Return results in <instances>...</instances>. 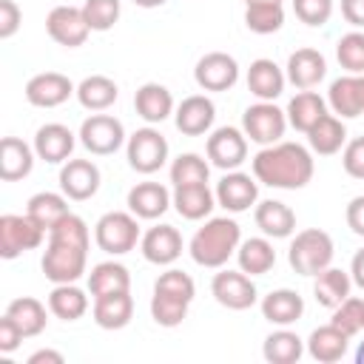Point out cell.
Returning a JSON list of instances; mask_svg holds the SVG:
<instances>
[{
	"instance_id": "38",
	"label": "cell",
	"mask_w": 364,
	"mask_h": 364,
	"mask_svg": "<svg viewBox=\"0 0 364 364\" xmlns=\"http://www.w3.org/2000/svg\"><path fill=\"white\" fill-rule=\"evenodd\" d=\"M48 310H51L57 318H63V321H77V318H82L85 310H88V296H85L74 282H68V284H54V290L48 293Z\"/></svg>"
},
{
	"instance_id": "6",
	"label": "cell",
	"mask_w": 364,
	"mask_h": 364,
	"mask_svg": "<svg viewBox=\"0 0 364 364\" xmlns=\"http://www.w3.org/2000/svg\"><path fill=\"white\" fill-rule=\"evenodd\" d=\"M46 239V228L34 222L28 213H3L0 216V256L17 259L26 250L40 247Z\"/></svg>"
},
{
	"instance_id": "47",
	"label": "cell",
	"mask_w": 364,
	"mask_h": 364,
	"mask_svg": "<svg viewBox=\"0 0 364 364\" xmlns=\"http://www.w3.org/2000/svg\"><path fill=\"white\" fill-rule=\"evenodd\" d=\"M154 290H156V293L176 296V299H185V301H193V296H196V284H193V279H191L185 270H176V267L165 270V273L154 282Z\"/></svg>"
},
{
	"instance_id": "19",
	"label": "cell",
	"mask_w": 364,
	"mask_h": 364,
	"mask_svg": "<svg viewBox=\"0 0 364 364\" xmlns=\"http://www.w3.org/2000/svg\"><path fill=\"white\" fill-rule=\"evenodd\" d=\"M327 105L344 119L364 114V74H344L333 80L327 91Z\"/></svg>"
},
{
	"instance_id": "10",
	"label": "cell",
	"mask_w": 364,
	"mask_h": 364,
	"mask_svg": "<svg viewBox=\"0 0 364 364\" xmlns=\"http://www.w3.org/2000/svg\"><path fill=\"white\" fill-rule=\"evenodd\" d=\"M46 31L54 43L65 46V48H77L88 40L91 26L82 14V6H54L46 17Z\"/></svg>"
},
{
	"instance_id": "41",
	"label": "cell",
	"mask_w": 364,
	"mask_h": 364,
	"mask_svg": "<svg viewBox=\"0 0 364 364\" xmlns=\"http://www.w3.org/2000/svg\"><path fill=\"white\" fill-rule=\"evenodd\" d=\"M245 26L253 34H273L284 26V9L282 3H250L245 9Z\"/></svg>"
},
{
	"instance_id": "3",
	"label": "cell",
	"mask_w": 364,
	"mask_h": 364,
	"mask_svg": "<svg viewBox=\"0 0 364 364\" xmlns=\"http://www.w3.org/2000/svg\"><path fill=\"white\" fill-rule=\"evenodd\" d=\"M242 242V230L236 225V219H228V216H213L208 219L191 239L188 250H191V259L202 267H222L239 247Z\"/></svg>"
},
{
	"instance_id": "35",
	"label": "cell",
	"mask_w": 364,
	"mask_h": 364,
	"mask_svg": "<svg viewBox=\"0 0 364 364\" xmlns=\"http://www.w3.org/2000/svg\"><path fill=\"white\" fill-rule=\"evenodd\" d=\"M307 142H310V148H313L316 154H321V156L338 154L341 145L347 142V128H344V122H341L338 117L324 114V117L307 131Z\"/></svg>"
},
{
	"instance_id": "50",
	"label": "cell",
	"mask_w": 364,
	"mask_h": 364,
	"mask_svg": "<svg viewBox=\"0 0 364 364\" xmlns=\"http://www.w3.org/2000/svg\"><path fill=\"white\" fill-rule=\"evenodd\" d=\"M20 20H23L20 6L14 0H0V40L14 37V31L20 28Z\"/></svg>"
},
{
	"instance_id": "53",
	"label": "cell",
	"mask_w": 364,
	"mask_h": 364,
	"mask_svg": "<svg viewBox=\"0 0 364 364\" xmlns=\"http://www.w3.org/2000/svg\"><path fill=\"white\" fill-rule=\"evenodd\" d=\"M341 14L350 26L364 28V0H341Z\"/></svg>"
},
{
	"instance_id": "16",
	"label": "cell",
	"mask_w": 364,
	"mask_h": 364,
	"mask_svg": "<svg viewBox=\"0 0 364 364\" xmlns=\"http://www.w3.org/2000/svg\"><path fill=\"white\" fill-rule=\"evenodd\" d=\"M60 191L74 199L85 202L100 191V168L91 159H68L60 168Z\"/></svg>"
},
{
	"instance_id": "36",
	"label": "cell",
	"mask_w": 364,
	"mask_h": 364,
	"mask_svg": "<svg viewBox=\"0 0 364 364\" xmlns=\"http://www.w3.org/2000/svg\"><path fill=\"white\" fill-rule=\"evenodd\" d=\"M6 316L14 318V324L23 330L26 338L31 336H40L46 330V321H48V313H46V304L31 299V296H20V299H11L9 307H6Z\"/></svg>"
},
{
	"instance_id": "59",
	"label": "cell",
	"mask_w": 364,
	"mask_h": 364,
	"mask_svg": "<svg viewBox=\"0 0 364 364\" xmlns=\"http://www.w3.org/2000/svg\"><path fill=\"white\" fill-rule=\"evenodd\" d=\"M361 301H364V299H361Z\"/></svg>"
},
{
	"instance_id": "52",
	"label": "cell",
	"mask_w": 364,
	"mask_h": 364,
	"mask_svg": "<svg viewBox=\"0 0 364 364\" xmlns=\"http://www.w3.org/2000/svg\"><path fill=\"white\" fill-rule=\"evenodd\" d=\"M344 216H347V228L355 236H364V196H353Z\"/></svg>"
},
{
	"instance_id": "14",
	"label": "cell",
	"mask_w": 364,
	"mask_h": 364,
	"mask_svg": "<svg viewBox=\"0 0 364 364\" xmlns=\"http://www.w3.org/2000/svg\"><path fill=\"white\" fill-rule=\"evenodd\" d=\"M216 202L230 210V213H242V210H250L259 199V185H256V176L250 173H242V171H228L219 185H216Z\"/></svg>"
},
{
	"instance_id": "42",
	"label": "cell",
	"mask_w": 364,
	"mask_h": 364,
	"mask_svg": "<svg viewBox=\"0 0 364 364\" xmlns=\"http://www.w3.org/2000/svg\"><path fill=\"white\" fill-rule=\"evenodd\" d=\"M210 176V165L199 156V154H179L171 165V182L173 188L182 185H202Z\"/></svg>"
},
{
	"instance_id": "4",
	"label": "cell",
	"mask_w": 364,
	"mask_h": 364,
	"mask_svg": "<svg viewBox=\"0 0 364 364\" xmlns=\"http://www.w3.org/2000/svg\"><path fill=\"white\" fill-rule=\"evenodd\" d=\"M333 239L327 230L318 228H307L301 233H296V239L290 242L287 250V262L299 276H318L324 267H330L333 262Z\"/></svg>"
},
{
	"instance_id": "56",
	"label": "cell",
	"mask_w": 364,
	"mask_h": 364,
	"mask_svg": "<svg viewBox=\"0 0 364 364\" xmlns=\"http://www.w3.org/2000/svg\"><path fill=\"white\" fill-rule=\"evenodd\" d=\"M136 6H142V9H156V6H162V3H168V0H134Z\"/></svg>"
},
{
	"instance_id": "55",
	"label": "cell",
	"mask_w": 364,
	"mask_h": 364,
	"mask_svg": "<svg viewBox=\"0 0 364 364\" xmlns=\"http://www.w3.org/2000/svg\"><path fill=\"white\" fill-rule=\"evenodd\" d=\"M28 364H63V353L57 350H37L28 355Z\"/></svg>"
},
{
	"instance_id": "12",
	"label": "cell",
	"mask_w": 364,
	"mask_h": 364,
	"mask_svg": "<svg viewBox=\"0 0 364 364\" xmlns=\"http://www.w3.org/2000/svg\"><path fill=\"white\" fill-rule=\"evenodd\" d=\"M193 80L202 91H228L239 80V63L228 51H208L193 68Z\"/></svg>"
},
{
	"instance_id": "48",
	"label": "cell",
	"mask_w": 364,
	"mask_h": 364,
	"mask_svg": "<svg viewBox=\"0 0 364 364\" xmlns=\"http://www.w3.org/2000/svg\"><path fill=\"white\" fill-rule=\"evenodd\" d=\"M293 11L307 26H324L333 14V0H293Z\"/></svg>"
},
{
	"instance_id": "1",
	"label": "cell",
	"mask_w": 364,
	"mask_h": 364,
	"mask_svg": "<svg viewBox=\"0 0 364 364\" xmlns=\"http://www.w3.org/2000/svg\"><path fill=\"white\" fill-rule=\"evenodd\" d=\"M88 225L77 216L68 213L63 216L51 230H48V245L43 253V273L54 284H68L77 282L85 273L88 262Z\"/></svg>"
},
{
	"instance_id": "51",
	"label": "cell",
	"mask_w": 364,
	"mask_h": 364,
	"mask_svg": "<svg viewBox=\"0 0 364 364\" xmlns=\"http://www.w3.org/2000/svg\"><path fill=\"white\" fill-rule=\"evenodd\" d=\"M23 338H26V336H23V330L14 324V318L3 313V318H0V353H14Z\"/></svg>"
},
{
	"instance_id": "27",
	"label": "cell",
	"mask_w": 364,
	"mask_h": 364,
	"mask_svg": "<svg viewBox=\"0 0 364 364\" xmlns=\"http://www.w3.org/2000/svg\"><path fill=\"white\" fill-rule=\"evenodd\" d=\"M31 168H34V148L17 136H3V142H0V179L17 182V179L28 176Z\"/></svg>"
},
{
	"instance_id": "18",
	"label": "cell",
	"mask_w": 364,
	"mask_h": 364,
	"mask_svg": "<svg viewBox=\"0 0 364 364\" xmlns=\"http://www.w3.org/2000/svg\"><path fill=\"white\" fill-rule=\"evenodd\" d=\"M74 134L68 125H60V122H46L37 128L34 134V154L43 159V162H51V165H60V162H68L71 159V151H74Z\"/></svg>"
},
{
	"instance_id": "11",
	"label": "cell",
	"mask_w": 364,
	"mask_h": 364,
	"mask_svg": "<svg viewBox=\"0 0 364 364\" xmlns=\"http://www.w3.org/2000/svg\"><path fill=\"white\" fill-rule=\"evenodd\" d=\"M213 299L228 310H247L256 304V284L245 270H219L210 282Z\"/></svg>"
},
{
	"instance_id": "22",
	"label": "cell",
	"mask_w": 364,
	"mask_h": 364,
	"mask_svg": "<svg viewBox=\"0 0 364 364\" xmlns=\"http://www.w3.org/2000/svg\"><path fill=\"white\" fill-rule=\"evenodd\" d=\"M173 196L168 193L165 185L159 182H139L128 191V210L136 219H159L173 202Z\"/></svg>"
},
{
	"instance_id": "39",
	"label": "cell",
	"mask_w": 364,
	"mask_h": 364,
	"mask_svg": "<svg viewBox=\"0 0 364 364\" xmlns=\"http://www.w3.org/2000/svg\"><path fill=\"white\" fill-rule=\"evenodd\" d=\"M304 353V341L293 333V330H276L264 338L262 344V355L267 364H296Z\"/></svg>"
},
{
	"instance_id": "26",
	"label": "cell",
	"mask_w": 364,
	"mask_h": 364,
	"mask_svg": "<svg viewBox=\"0 0 364 364\" xmlns=\"http://www.w3.org/2000/svg\"><path fill=\"white\" fill-rule=\"evenodd\" d=\"M304 313V299L296 293V290H287V287H279V290H270L264 299H262V316L270 321V324H279V327H290L301 318Z\"/></svg>"
},
{
	"instance_id": "31",
	"label": "cell",
	"mask_w": 364,
	"mask_h": 364,
	"mask_svg": "<svg viewBox=\"0 0 364 364\" xmlns=\"http://www.w3.org/2000/svg\"><path fill=\"white\" fill-rule=\"evenodd\" d=\"M353 290V279L347 270L341 267H324L318 276H316V284H313V296L321 307L327 310H336Z\"/></svg>"
},
{
	"instance_id": "32",
	"label": "cell",
	"mask_w": 364,
	"mask_h": 364,
	"mask_svg": "<svg viewBox=\"0 0 364 364\" xmlns=\"http://www.w3.org/2000/svg\"><path fill=\"white\" fill-rule=\"evenodd\" d=\"M236 262H239V270H245L247 276H264L276 264V250L267 242V236H253L239 242Z\"/></svg>"
},
{
	"instance_id": "9",
	"label": "cell",
	"mask_w": 364,
	"mask_h": 364,
	"mask_svg": "<svg viewBox=\"0 0 364 364\" xmlns=\"http://www.w3.org/2000/svg\"><path fill=\"white\" fill-rule=\"evenodd\" d=\"M168 159V139L156 128H139L128 136V165L139 173H154Z\"/></svg>"
},
{
	"instance_id": "44",
	"label": "cell",
	"mask_w": 364,
	"mask_h": 364,
	"mask_svg": "<svg viewBox=\"0 0 364 364\" xmlns=\"http://www.w3.org/2000/svg\"><path fill=\"white\" fill-rule=\"evenodd\" d=\"M338 65L347 74H364V31H347L336 43Z\"/></svg>"
},
{
	"instance_id": "29",
	"label": "cell",
	"mask_w": 364,
	"mask_h": 364,
	"mask_svg": "<svg viewBox=\"0 0 364 364\" xmlns=\"http://www.w3.org/2000/svg\"><path fill=\"white\" fill-rule=\"evenodd\" d=\"M134 108H136V114L145 119V122H162V119H168L171 114H173V97H171V91L165 88V85H159V82H145V85H139L136 88V94H134Z\"/></svg>"
},
{
	"instance_id": "23",
	"label": "cell",
	"mask_w": 364,
	"mask_h": 364,
	"mask_svg": "<svg viewBox=\"0 0 364 364\" xmlns=\"http://www.w3.org/2000/svg\"><path fill=\"white\" fill-rule=\"evenodd\" d=\"M284 82H287V74L267 57L253 60L247 68V88L253 97H259L264 102H273L284 91Z\"/></svg>"
},
{
	"instance_id": "17",
	"label": "cell",
	"mask_w": 364,
	"mask_h": 364,
	"mask_svg": "<svg viewBox=\"0 0 364 364\" xmlns=\"http://www.w3.org/2000/svg\"><path fill=\"white\" fill-rule=\"evenodd\" d=\"M139 250L151 264H173L182 256V236L173 225H154L139 239Z\"/></svg>"
},
{
	"instance_id": "7",
	"label": "cell",
	"mask_w": 364,
	"mask_h": 364,
	"mask_svg": "<svg viewBox=\"0 0 364 364\" xmlns=\"http://www.w3.org/2000/svg\"><path fill=\"white\" fill-rule=\"evenodd\" d=\"M284 128H287V114L282 108H276L273 102L259 100L256 105L245 108V114H242V131H245V136H250V142L276 145V142H282Z\"/></svg>"
},
{
	"instance_id": "5",
	"label": "cell",
	"mask_w": 364,
	"mask_h": 364,
	"mask_svg": "<svg viewBox=\"0 0 364 364\" xmlns=\"http://www.w3.org/2000/svg\"><path fill=\"white\" fill-rule=\"evenodd\" d=\"M94 239H97V247L105 250V253H111V256H122V253L134 250L136 242H139L136 216L134 213H125V210L102 213L100 222L94 225Z\"/></svg>"
},
{
	"instance_id": "15",
	"label": "cell",
	"mask_w": 364,
	"mask_h": 364,
	"mask_svg": "<svg viewBox=\"0 0 364 364\" xmlns=\"http://www.w3.org/2000/svg\"><path fill=\"white\" fill-rule=\"evenodd\" d=\"M71 94H77L74 82L60 74V71H43V74H34L28 82H26V100L34 105V108H57L63 105Z\"/></svg>"
},
{
	"instance_id": "8",
	"label": "cell",
	"mask_w": 364,
	"mask_h": 364,
	"mask_svg": "<svg viewBox=\"0 0 364 364\" xmlns=\"http://www.w3.org/2000/svg\"><path fill=\"white\" fill-rule=\"evenodd\" d=\"M80 142L85 145V151H91L97 156H108V154H117L122 148L125 128L111 114H91L80 125Z\"/></svg>"
},
{
	"instance_id": "49",
	"label": "cell",
	"mask_w": 364,
	"mask_h": 364,
	"mask_svg": "<svg viewBox=\"0 0 364 364\" xmlns=\"http://www.w3.org/2000/svg\"><path fill=\"white\" fill-rule=\"evenodd\" d=\"M341 165H344L347 176L364 179V136H355V139H350V142L344 145Z\"/></svg>"
},
{
	"instance_id": "57",
	"label": "cell",
	"mask_w": 364,
	"mask_h": 364,
	"mask_svg": "<svg viewBox=\"0 0 364 364\" xmlns=\"http://www.w3.org/2000/svg\"><path fill=\"white\" fill-rule=\"evenodd\" d=\"M355 364H364V341H361L358 350H355Z\"/></svg>"
},
{
	"instance_id": "34",
	"label": "cell",
	"mask_w": 364,
	"mask_h": 364,
	"mask_svg": "<svg viewBox=\"0 0 364 364\" xmlns=\"http://www.w3.org/2000/svg\"><path fill=\"white\" fill-rule=\"evenodd\" d=\"M117 97H119V88L105 74H91L77 85V100L88 111H105L117 102Z\"/></svg>"
},
{
	"instance_id": "24",
	"label": "cell",
	"mask_w": 364,
	"mask_h": 364,
	"mask_svg": "<svg viewBox=\"0 0 364 364\" xmlns=\"http://www.w3.org/2000/svg\"><path fill=\"white\" fill-rule=\"evenodd\" d=\"M134 316V299L131 290H119V293H105L94 299V321L102 330H122L128 327Z\"/></svg>"
},
{
	"instance_id": "33",
	"label": "cell",
	"mask_w": 364,
	"mask_h": 364,
	"mask_svg": "<svg viewBox=\"0 0 364 364\" xmlns=\"http://www.w3.org/2000/svg\"><path fill=\"white\" fill-rule=\"evenodd\" d=\"M287 122L296 128V131H310L324 114H327V100L318 97L316 91H299L290 102H287Z\"/></svg>"
},
{
	"instance_id": "2",
	"label": "cell",
	"mask_w": 364,
	"mask_h": 364,
	"mask_svg": "<svg viewBox=\"0 0 364 364\" xmlns=\"http://www.w3.org/2000/svg\"><path fill=\"white\" fill-rule=\"evenodd\" d=\"M253 176L262 185L296 191L313 179V156L299 142H276L264 145L253 156Z\"/></svg>"
},
{
	"instance_id": "13",
	"label": "cell",
	"mask_w": 364,
	"mask_h": 364,
	"mask_svg": "<svg viewBox=\"0 0 364 364\" xmlns=\"http://www.w3.org/2000/svg\"><path fill=\"white\" fill-rule=\"evenodd\" d=\"M205 148H208L210 165H216L222 171H236L247 159V136H245V131H239L233 125L216 128L208 136V145Z\"/></svg>"
},
{
	"instance_id": "43",
	"label": "cell",
	"mask_w": 364,
	"mask_h": 364,
	"mask_svg": "<svg viewBox=\"0 0 364 364\" xmlns=\"http://www.w3.org/2000/svg\"><path fill=\"white\" fill-rule=\"evenodd\" d=\"M188 307L191 301L185 299H176V296H168V293H156L151 296V316L159 327H179L188 316Z\"/></svg>"
},
{
	"instance_id": "46",
	"label": "cell",
	"mask_w": 364,
	"mask_h": 364,
	"mask_svg": "<svg viewBox=\"0 0 364 364\" xmlns=\"http://www.w3.org/2000/svg\"><path fill=\"white\" fill-rule=\"evenodd\" d=\"M119 0H85L82 3V14L91 26V31H108L117 20H119Z\"/></svg>"
},
{
	"instance_id": "25",
	"label": "cell",
	"mask_w": 364,
	"mask_h": 364,
	"mask_svg": "<svg viewBox=\"0 0 364 364\" xmlns=\"http://www.w3.org/2000/svg\"><path fill=\"white\" fill-rule=\"evenodd\" d=\"M253 219H256V228L270 239H287L296 230V213L279 199L259 202L253 210Z\"/></svg>"
},
{
	"instance_id": "28",
	"label": "cell",
	"mask_w": 364,
	"mask_h": 364,
	"mask_svg": "<svg viewBox=\"0 0 364 364\" xmlns=\"http://www.w3.org/2000/svg\"><path fill=\"white\" fill-rule=\"evenodd\" d=\"M347 344H350V336L344 330H338L333 321L324 324V327H316L307 338V353L318 361V364H336L341 361V355L347 353Z\"/></svg>"
},
{
	"instance_id": "37",
	"label": "cell",
	"mask_w": 364,
	"mask_h": 364,
	"mask_svg": "<svg viewBox=\"0 0 364 364\" xmlns=\"http://www.w3.org/2000/svg\"><path fill=\"white\" fill-rule=\"evenodd\" d=\"M88 290H91L94 299L97 296H105V293L131 290V273L119 262H100L88 273Z\"/></svg>"
},
{
	"instance_id": "54",
	"label": "cell",
	"mask_w": 364,
	"mask_h": 364,
	"mask_svg": "<svg viewBox=\"0 0 364 364\" xmlns=\"http://www.w3.org/2000/svg\"><path fill=\"white\" fill-rule=\"evenodd\" d=\"M350 279H353L355 287L364 290V247H361V250L353 256V262H350Z\"/></svg>"
},
{
	"instance_id": "21",
	"label": "cell",
	"mask_w": 364,
	"mask_h": 364,
	"mask_svg": "<svg viewBox=\"0 0 364 364\" xmlns=\"http://www.w3.org/2000/svg\"><path fill=\"white\" fill-rule=\"evenodd\" d=\"M173 119L185 136H202L205 131H210V125L216 119V105L205 94H191L176 105Z\"/></svg>"
},
{
	"instance_id": "20",
	"label": "cell",
	"mask_w": 364,
	"mask_h": 364,
	"mask_svg": "<svg viewBox=\"0 0 364 364\" xmlns=\"http://www.w3.org/2000/svg\"><path fill=\"white\" fill-rule=\"evenodd\" d=\"M287 82H293L299 91L316 88L327 74V60L316 48H296L287 57Z\"/></svg>"
},
{
	"instance_id": "45",
	"label": "cell",
	"mask_w": 364,
	"mask_h": 364,
	"mask_svg": "<svg viewBox=\"0 0 364 364\" xmlns=\"http://www.w3.org/2000/svg\"><path fill=\"white\" fill-rule=\"evenodd\" d=\"M330 321L353 338L355 333L364 330V301H361L358 296H347V299L333 310V318H330Z\"/></svg>"
},
{
	"instance_id": "30",
	"label": "cell",
	"mask_w": 364,
	"mask_h": 364,
	"mask_svg": "<svg viewBox=\"0 0 364 364\" xmlns=\"http://www.w3.org/2000/svg\"><path fill=\"white\" fill-rule=\"evenodd\" d=\"M171 202H173V208H176V213L182 219L196 222V219H205L213 210L216 193L208 188V182H202V185H182V188H173V199Z\"/></svg>"
},
{
	"instance_id": "40",
	"label": "cell",
	"mask_w": 364,
	"mask_h": 364,
	"mask_svg": "<svg viewBox=\"0 0 364 364\" xmlns=\"http://www.w3.org/2000/svg\"><path fill=\"white\" fill-rule=\"evenodd\" d=\"M68 196L65 193H51V191H40V193H34L31 199H28V205H26V213L34 219V222H40L46 230H51L63 216H68L71 210H68V202H65Z\"/></svg>"
},
{
	"instance_id": "58",
	"label": "cell",
	"mask_w": 364,
	"mask_h": 364,
	"mask_svg": "<svg viewBox=\"0 0 364 364\" xmlns=\"http://www.w3.org/2000/svg\"><path fill=\"white\" fill-rule=\"evenodd\" d=\"M245 3L250 6V3H282V0H245Z\"/></svg>"
}]
</instances>
